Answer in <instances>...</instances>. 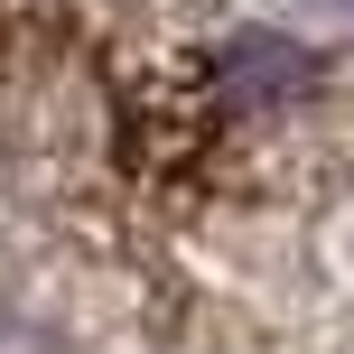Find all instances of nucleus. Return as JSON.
<instances>
[{"label":"nucleus","instance_id":"obj_1","mask_svg":"<svg viewBox=\"0 0 354 354\" xmlns=\"http://www.w3.org/2000/svg\"><path fill=\"white\" fill-rule=\"evenodd\" d=\"M224 66L243 75L252 93H299V84H308V56L289 47V37H261V28H252V37H233V47H224Z\"/></svg>","mask_w":354,"mask_h":354},{"label":"nucleus","instance_id":"obj_2","mask_svg":"<svg viewBox=\"0 0 354 354\" xmlns=\"http://www.w3.org/2000/svg\"><path fill=\"white\" fill-rule=\"evenodd\" d=\"M345 10H354V0H345Z\"/></svg>","mask_w":354,"mask_h":354}]
</instances>
